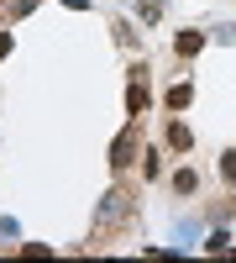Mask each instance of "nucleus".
<instances>
[{
	"instance_id": "obj_4",
	"label": "nucleus",
	"mask_w": 236,
	"mask_h": 263,
	"mask_svg": "<svg viewBox=\"0 0 236 263\" xmlns=\"http://www.w3.org/2000/svg\"><path fill=\"white\" fill-rule=\"evenodd\" d=\"M200 48H205L200 32H179V37H174V58H200Z\"/></svg>"
},
{
	"instance_id": "obj_10",
	"label": "nucleus",
	"mask_w": 236,
	"mask_h": 263,
	"mask_svg": "<svg viewBox=\"0 0 236 263\" xmlns=\"http://www.w3.org/2000/svg\"><path fill=\"white\" fill-rule=\"evenodd\" d=\"M0 237H11V242H16V221H11V216H0Z\"/></svg>"
},
{
	"instance_id": "obj_9",
	"label": "nucleus",
	"mask_w": 236,
	"mask_h": 263,
	"mask_svg": "<svg viewBox=\"0 0 236 263\" xmlns=\"http://www.w3.org/2000/svg\"><path fill=\"white\" fill-rule=\"evenodd\" d=\"M221 174H226V179L236 184V147H231V153H221Z\"/></svg>"
},
{
	"instance_id": "obj_5",
	"label": "nucleus",
	"mask_w": 236,
	"mask_h": 263,
	"mask_svg": "<svg viewBox=\"0 0 236 263\" xmlns=\"http://www.w3.org/2000/svg\"><path fill=\"white\" fill-rule=\"evenodd\" d=\"M163 137H168V147H174V153H189V142H195L184 121H168V132H163Z\"/></svg>"
},
{
	"instance_id": "obj_11",
	"label": "nucleus",
	"mask_w": 236,
	"mask_h": 263,
	"mask_svg": "<svg viewBox=\"0 0 236 263\" xmlns=\"http://www.w3.org/2000/svg\"><path fill=\"white\" fill-rule=\"evenodd\" d=\"M11 53V32H0V58H6Z\"/></svg>"
},
{
	"instance_id": "obj_3",
	"label": "nucleus",
	"mask_w": 236,
	"mask_h": 263,
	"mask_svg": "<svg viewBox=\"0 0 236 263\" xmlns=\"http://www.w3.org/2000/svg\"><path fill=\"white\" fill-rule=\"evenodd\" d=\"M132 74H137V79H132V90H126V111H132V116H142V111H147V84H142V74H147V69L137 63Z\"/></svg>"
},
{
	"instance_id": "obj_1",
	"label": "nucleus",
	"mask_w": 236,
	"mask_h": 263,
	"mask_svg": "<svg viewBox=\"0 0 236 263\" xmlns=\"http://www.w3.org/2000/svg\"><path fill=\"white\" fill-rule=\"evenodd\" d=\"M126 211H132V200H126V190H111V195H105V200H100L95 221H100V227H116V221H121Z\"/></svg>"
},
{
	"instance_id": "obj_8",
	"label": "nucleus",
	"mask_w": 236,
	"mask_h": 263,
	"mask_svg": "<svg viewBox=\"0 0 236 263\" xmlns=\"http://www.w3.org/2000/svg\"><path fill=\"white\" fill-rule=\"evenodd\" d=\"M37 11V0H6V16L11 21H21V16H32Z\"/></svg>"
},
{
	"instance_id": "obj_7",
	"label": "nucleus",
	"mask_w": 236,
	"mask_h": 263,
	"mask_svg": "<svg viewBox=\"0 0 236 263\" xmlns=\"http://www.w3.org/2000/svg\"><path fill=\"white\" fill-rule=\"evenodd\" d=\"M195 184H200L195 168H179V174H174V190H179V195H195Z\"/></svg>"
},
{
	"instance_id": "obj_2",
	"label": "nucleus",
	"mask_w": 236,
	"mask_h": 263,
	"mask_svg": "<svg viewBox=\"0 0 236 263\" xmlns=\"http://www.w3.org/2000/svg\"><path fill=\"white\" fill-rule=\"evenodd\" d=\"M132 153H137V126H126L121 137H116V147H111V168H126Z\"/></svg>"
},
{
	"instance_id": "obj_6",
	"label": "nucleus",
	"mask_w": 236,
	"mask_h": 263,
	"mask_svg": "<svg viewBox=\"0 0 236 263\" xmlns=\"http://www.w3.org/2000/svg\"><path fill=\"white\" fill-rule=\"evenodd\" d=\"M189 100H195V90H189V84H174V90H168V111H184Z\"/></svg>"
}]
</instances>
